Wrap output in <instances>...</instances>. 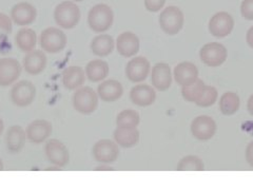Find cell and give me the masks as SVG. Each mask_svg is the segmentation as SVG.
Returning a JSON list of instances; mask_svg holds the SVG:
<instances>
[{
    "label": "cell",
    "instance_id": "obj_24",
    "mask_svg": "<svg viewBox=\"0 0 253 190\" xmlns=\"http://www.w3.org/2000/svg\"><path fill=\"white\" fill-rule=\"evenodd\" d=\"M114 140L118 146L132 148L139 141V131L136 127H117L113 133Z\"/></svg>",
    "mask_w": 253,
    "mask_h": 190
},
{
    "label": "cell",
    "instance_id": "obj_1",
    "mask_svg": "<svg viewBox=\"0 0 253 190\" xmlns=\"http://www.w3.org/2000/svg\"><path fill=\"white\" fill-rule=\"evenodd\" d=\"M114 13L106 3H98L92 6L88 13V25L94 33L101 34L112 27Z\"/></svg>",
    "mask_w": 253,
    "mask_h": 190
},
{
    "label": "cell",
    "instance_id": "obj_39",
    "mask_svg": "<svg viewBox=\"0 0 253 190\" xmlns=\"http://www.w3.org/2000/svg\"><path fill=\"white\" fill-rule=\"evenodd\" d=\"M3 130H4V122L1 117H0V136L3 133Z\"/></svg>",
    "mask_w": 253,
    "mask_h": 190
},
{
    "label": "cell",
    "instance_id": "obj_37",
    "mask_svg": "<svg viewBox=\"0 0 253 190\" xmlns=\"http://www.w3.org/2000/svg\"><path fill=\"white\" fill-rule=\"evenodd\" d=\"M246 42L249 45L250 48L253 49V26L247 31V34H246Z\"/></svg>",
    "mask_w": 253,
    "mask_h": 190
},
{
    "label": "cell",
    "instance_id": "obj_5",
    "mask_svg": "<svg viewBox=\"0 0 253 190\" xmlns=\"http://www.w3.org/2000/svg\"><path fill=\"white\" fill-rule=\"evenodd\" d=\"M161 29L168 35H176L183 29L185 17L183 12L175 5L167 6L158 17Z\"/></svg>",
    "mask_w": 253,
    "mask_h": 190
},
{
    "label": "cell",
    "instance_id": "obj_26",
    "mask_svg": "<svg viewBox=\"0 0 253 190\" xmlns=\"http://www.w3.org/2000/svg\"><path fill=\"white\" fill-rule=\"evenodd\" d=\"M85 76L92 83H100L109 75L110 68L108 62L102 59H93L86 63Z\"/></svg>",
    "mask_w": 253,
    "mask_h": 190
},
{
    "label": "cell",
    "instance_id": "obj_32",
    "mask_svg": "<svg viewBox=\"0 0 253 190\" xmlns=\"http://www.w3.org/2000/svg\"><path fill=\"white\" fill-rule=\"evenodd\" d=\"M217 97H218V92L214 87L206 86L203 94L201 95V97L195 101V104L202 108H208L215 104Z\"/></svg>",
    "mask_w": 253,
    "mask_h": 190
},
{
    "label": "cell",
    "instance_id": "obj_18",
    "mask_svg": "<svg viewBox=\"0 0 253 190\" xmlns=\"http://www.w3.org/2000/svg\"><path fill=\"white\" fill-rule=\"evenodd\" d=\"M151 83L158 91H167L172 84V73L169 65L165 62H158L152 68Z\"/></svg>",
    "mask_w": 253,
    "mask_h": 190
},
{
    "label": "cell",
    "instance_id": "obj_4",
    "mask_svg": "<svg viewBox=\"0 0 253 190\" xmlns=\"http://www.w3.org/2000/svg\"><path fill=\"white\" fill-rule=\"evenodd\" d=\"M98 94L91 87H81L72 95V105L75 111L84 115H89L98 108Z\"/></svg>",
    "mask_w": 253,
    "mask_h": 190
},
{
    "label": "cell",
    "instance_id": "obj_14",
    "mask_svg": "<svg viewBox=\"0 0 253 190\" xmlns=\"http://www.w3.org/2000/svg\"><path fill=\"white\" fill-rule=\"evenodd\" d=\"M37 18L36 7L30 2H18L11 10V19L13 23L20 27H27L34 23Z\"/></svg>",
    "mask_w": 253,
    "mask_h": 190
},
{
    "label": "cell",
    "instance_id": "obj_41",
    "mask_svg": "<svg viewBox=\"0 0 253 190\" xmlns=\"http://www.w3.org/2000/svg\"><path fill=\"white\" fill-rule=\"evenodd\" d=\"M74 2H79V1H83V0H73Z\"/></svg>",
    "mask_w": 253,
    "mask_h": 190
},
{
    "label": "cell",
    "instance_id": "obj_21",
    "mask_svg": "<svg viewBox=\"0 0 253 190\" xmlns=\"http://www.w3.org/2000/svg\"><path fill=\"white\" fill-rule=\"evenodd\" d=\"M96 92L102 101L113 102L123 96L124 87L115 79H108V81H102L98 85Z\"/></svg>",
    "mask_w": 253,
    "mask_h": 190
},
{
    "label": "cell",
    "instance_id": "obj_25",
    "mask_svg": "<svg viewBox=\"0 0 253 190\" xmlns=\"http://www.w3.org/2000/svg\"><path fill=\"white\" fill-rule=\"evenodd\" d=\"M90 49L95 56L107 57L115 49V42L112 36L101 33L92 39Z\"/></svg>",
    "mask_w": 253,
    "mask_h": 190
},
{
    "label": "cell",
    "instance_id": "obj_40",
    "mask_svg": "<svg viewBox=\"0 0 253 190\" xmlns=\"http://www.w3.org/2000/svg\"><path fill=\"white\" fill-rule=\"evenodd\" d=\"M3 168H4V164H3V161H2V158L0 157V171L1 170H3Z\"/></svg>",
    "mask_w": 253,
    "mask_h": 190
},
{
    "label": "cell",
    "instance_id": "obj_23",
    "mask_svg": "<svg viewBox=\"0 0 253 190\" xmlns=\"http://www.w3.org/2000/svg\"><path fill=\"white\" fill-rule=\"evenodd\" d=\"M174 79L175 82L181 86H189L193 84L199 78V70L192 62L184 61L180 62L174 68Z\"/></svg>",
    "mask_w": 253,
    "mask_h": 190
},
{
    "label": "cell",
    "instance_id": "obj_38",
    "mask_svg": "<svg viewBox=\"0 0 253 190\" xmlns=\"http://www.w3.org/2000/svg\"><path fill=\"white\" fill-rule=\"evenodd\" d=\"M247 109L249 111V113L253 116V94L249 97L248 102H247Z\"/></svg>",
    "mask_w": 253,
    "mask_h": 190
},
{
    "label": "cell",
    "instance_id": "obj_27",
    "mask_svg": "<svg viewBox=\"0 0 253 190\" xmlns=\"http://www.w3.org/2000/svg\"><path fill=\"white\" fill-rule=\"evenodd\" d=\"M37 41L38 39L36 32L33 29L26 27L20 29L17 32V34L15 35V45L23 53H28L35 50Z\"/></svg>",
    "mask_w": 253,
    "mask_h": 190
},
{
    "label": "cell",
    "instance_id": "obj_2",
    "mask_svg": "<svg viewBox=\"0 0 253 190\" xmlns=\"http://www.w3.org/2000/svg\"><path fill=\"white\" fill-rule=\"evenodd\" d=\"M81 10L74 1H62L54 10V20L61 29H74L81 20Z\"/></svg>",
    "mask_w": 253,
    "mask_h": 190
},
{
    "label": "cell",
    "instance_id": "obj_34",
    "mask_svg": "<svg viewBox=\"0 0 253 190\" xmlns=\"http://www.w3.org/2000/svg\"><path fill=\"white\" fill-rule=\"evenodd\" d=\"M241 14L245 19L253 20V0H243L241 4Z\"/></svg>",
    "mask_w": 253,
    "mask_h": 190
},
{
    "label": "cell",
    "instance_id": "obj_22",
    "mask_svg": "<svg viewBox=\"0 0 253 190\" xmlns=\"http://www.w3.org/2000/svg\"><path fill=\"white\" fill-rule=\"evenodd\" d=\"M84 70L79 66H70L62 72V85L67 90L74 91L83 87L85 82Z\"/></svg>",
    "mask_w": 253,
    "mask_h": 190
},
{
    "label": "cell",
    "instance_id": "obj_6",
    "mask_svg": "<svg viewBox=\"0 0 253 190\" xmlns=\"http://www.w3.org/2000/svg\"><path fill=\"white\" fill-rule=\"evenodd\" d=\"M36 92V87L33 83L22 79L13 85L10 92V98L16 107L26 108L34 101Z\"/></svg>",
    "mask_w": 253,
    "mask_h": 190
},
{
    "label": "cell",
    "instance_id": "obj_7",
    "mask_svg": "<svg viewBox=\"0 0 253 190\" xmlns=\"http://www.w3.org/2000/svg\"><path fill=\"white\" fill-rule=\"evenodd\" d=\"M44 153L52 165L56 167H66L70 162V152L67 146L56 139H51L45 142Z\"/></svg>",
    "mask_w": 253,
    "mask_h": 190
},
{
    "label": "cell",
    "instance_id": "obj_31",
    "mask_svg": "<svg viewBox=\"0 0 253 190\" xmlns=\"http://www.w3.org/2000/svg\"><path fill=\"white\" fill-rule=\"evenodd\" d=\"M178 171H202L204 170V163L199 156L187 155L181 158L177 164Z\"/></svg>",
    "mask_w": 253,
    "mask_h": 190
},
{
    "label": "cell",
    "instance_id": "obj_13",
    "mask_svg": "<svg viewBox=\"0 0 253 190\" xmlns=\"http://www.w3.org/2000/svg\"><path fill=\"white\" fill-rule=\"evenodd\" d=\"M216 132V123L212 117L200 115L195 117L191 123L192 136L199 141L207 142L211 140Z\"/></svg>",
    "mask_w": 253,
    "mask_h": 190
},
{
    "label": "cell",
    "instance_id": "obj_3",
    "mask_svg": "<svg viewBox=\"0 0 253 190\" xmlns=\"http://www.w3.org/2000/svg\"><path fill=\"white\" fill-rule=\"evenodd\" d=\"M38 41L42 51L50 54H57L66 49L68 37L59 28L49 27L42 32Z\"/></svg>",
    "mask_w": 253,
    "mask_h": 190
},
{
    "label": "cell",
    "instance_id": "obj_8",
    "mask_svg": "<svg viewBox=\"0 0 253 190\" xmlns=\"http://www.w3.org/2000/svg\"><path fill=\"white\" fill-rule=\"evenodd\" d=\"M228 52L225 46L219 43H209L200 51L201 60L208 67H219L226 61Z\"/></svg>",
    "mask_w": 253,
    "mask_h": 190
},
{
    "label": "cell",
    "instance_id": "obj_36",
    "mask_svg": "<svg viewBox=\"0 0 253 190\" xmlns=\"http://www.w3.org/2000/svg\"><path fill=\"white\" fill-rule=\"evenodd\" d=\"M246 161L253 168V141L250 142L246 149Z\"/></svg>",
    "mask_w": 253,
    "mask_h": 190
},
{
    "label": "cell",
    "instance_id": "obj_28",
    "mask_svg": "<svg viewBox=\"0 0 253 190\" xmlns=\"http://www.w3.org/2000/svg\"><path fill=\"white\" fill-rule=\"evenodd\" d=\"M241 100L239 95L234 92H226L219 99V110L224 115L230 116L239 111Z\"/></svg>",
    "mask_w": 253,
    "mask_h": 190
},
{
    "label": "cell",
    "instance_id": "obj_9",
    "mask_svg": "<svg viewBox=\"0 0 253 190\" xmlns=\"http://www.w3.org/2000/svg\"><path fill=\"white\" fill-rule=\"evenodd\" d=\"M92 155L98 163L110 164L115 162L120 156V148L116 142L111 140H100L94 144Z\"/></svg>",
    "mask_w": 253,
    "mask_h": 190
},
{
    "label": "cell",
    "instance_id": "obj_33",
    "mask_svg": "<svg viewBox=\"0 0 253 190\" xmlns=\"http://www.w3.org/2000/svg\"><path fill=\"white\" fill-rule=\"evenodd\" d=\"M13 31V21L4 13H0V39L5 38Z\"/></svg>",
    "mask_w": 253,
    "mask_h": 190
},
{
    "label": "cell",
    "instance_id": "obj_15",
    "mask_svg": "<svg viewBox=\"0 0 253 190\" xmlns=\"http://www.w3.org/2000/svg\"><path fill=\"white\" fill-rule=\"evenodd\" d=\"M53 132V125L46 120H35L31 122L27 129V139L33 144H42L49 140Z\"/></svg>",
    "mask_w": 253,
    "mask_h": 190
},
{
    "label": "cell",
    "instance_id": "obj_16",
    "mask_svg": "<svg viewBox=\"0 0 253 190\" xmlns=\"http://www.w3.org/2000/svg\"><path fill=\"white\" fill-rule=\"evenodd\" d=\"M46 55L42 50H33L26 53L22 58V68L30 75L42 74L46 68Z\"/></svg>",
    "mask_w": 253,
    "mask_h": 190
},
{
    "label": "cell",
    "instance_id": "obj_35",
    "mask_svg": "<svg viewBox=\"0 0 253 190\" xmlns=\"http://www.w3.org/2000/svg\"><path fill=\"white\" fill-rule=\"evenodd\" d=\"M144 1L146 9L152 13L160 12L166 3V0H144Z\"/></svg>",
    "mask_w": 253,
    "mask_h": 190
},
{
    "label": "cell",
    "instance_id": "obj_12",
    "mask_svg": "<svg viewBox=\"0 0 253 190\" xmlns=\"http://www.w3.org/2000/svg\"><path fill=\"white\" fill-rule=\"evenodd\" d=\"M234 28V19L227 12H218L209 21V32L217 38H224L231 34Z\"/></svg>",
    "mask_w": 253,
    "mask_h": 190
},
{
    "label": "cell",
    "instance_id": "obj_11",
    "mask_svg": "<svg viewBox=\"0 0 253 190\" xmlns=\"http://www.w3.org/2000/svg\"><path fill=\"white\" fill-rule=\"evenodd\" d=\"M22 65L13 57L0 58V87L14 85L20 77Z\"/></svg>",
    "mask_w": 253,
    "mask_h": 190
},
{
    "label": "cell",
    "instance_id": "obj_19",
    "mask_svg": "<svg viewBox=\"0 0 253 190\" xmlns=\"http://www.w3.org/2000/svg\"><path fill=\"white\" fill-rule=\"evenodd\" d=\"M26 131L23 130L22 127L18 125H14L7 129L5 133V147L7 151L16 154L22 151V149L26 146L27 141Z\"/></svg>",
    "mask_w": 253,
    "mask_h": 190
},
{
    "label": "cell",
    "instance_id": "obj_29",
    "mask_svg": "<svg viewBox=\"0 0 253 190\" xmlns=\"http://www.w3.org/2000/svg\"><path fill=\"white\" fill-rule=\"evenodd\" d=\"M205 87H206V85L202 81V79L197 78L193 84L181 87V95H183V97L187 101L195 102L201 97V95L203 94V92L205 90Z\"/></svg>",
    "mask_w": 253,
    "mask_h": 190
},
{
    "label": "cell",
    "instance_id": "obj_30",
    "mask_svg": "<svg viewBox=\"0 0 253 190\" xmlns=\"http://www.w3.org/2000/svg\"><path fill=\"white\" fill-rule=\"evenodd\" d=\"M140 122L139 113L135 110H123L116 116L117 127H137Z\"/></svg>",
    "mask_w": 253,
    "mask_h": 190
},
{
    "label": "cell",
    "instance_id": "obj_17",
    "mask_svg": "<svg viewBox=\"0 0 253 190\" xmlns=\"http://www.w3.org/2000/svg\"><path fill=\"white\" fill-rule=\"evenodd\" d=\"M139 38L132 32H123L116 39V50L123 57L135 56L139 51Z\"/></svg>",
    "mask_w": 253,
    "mask_h": 190
},
{
    "label": "cell",
    "instance_id": "obj_20",
    "mask_svg": "<svg viewBox=\"0 0 253 190\" xmlns=\"http://www.w3.org/2000/svg\"><path fill=\"white\" fill-rule=\"evenodd\" d=\"M130 99L135 106L149 107L154 104L156 99V92L151 86L146 84H138L131 89Z\"/></svg>",
    "mask_w": 253,
    "mask_h": 190
},
{
    "label": "cell",
    "instance_id": "obj_10",
    "mask_svg": "<svg viewBox=\"0 0 253 190\" xmlns=\"http://www.w3.org/2000/svg\"><path fill=\"white\" fill-rule=\"evenodd\" d=\"M151 71L150 61L144 56L133 57L126 66V76L131 83L139 84L145 82Z\"/></svg>",
    "mask_w": 253,
    "mask_h": 190
}]
</instances>
